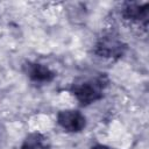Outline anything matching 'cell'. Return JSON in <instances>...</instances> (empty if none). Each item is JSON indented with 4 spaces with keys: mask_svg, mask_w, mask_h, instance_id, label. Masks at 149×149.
<instances>
[{
    "mask_svg": "<svg viewBox=\"0 0 149 149\" xmlns=\"http://www.w3.org/2000/svg\"><path fill=\"white\" fill-rule=\"evenodd\" d=\"M22 71L26 77L35 84L45 85L54 81V79L57 77V73L48 65L34 61H26L22 64Z\"/></svg>",
    "mask_w": 149,
    "mask_h": 149,
    "instance_id": "4",
    "label": "cell"
},
{
    "mask_svg": "<svg viewBox=\"0 0 149 149\" xmlns=\"http://www.w3.org/2000/svg\"><path fill=\"white\" fill-rule=\"evenodd\" d=\"M108 83V77L105 73H100L94 77L84 78L72 83L69 87V92L74 97L80 106L86 107L104 98Z\"/></svg>",
    "mask_w": 149,
    "mask_h": 149,
    "instance_id": "1",
    "label": "cell"
},
{
    "mask_svg": "<svg viewBox=\"0 0 149 149\" xmlns=\"http://www.w3.org/2000/svg\"><path fill=\"white\" fill-rule=\"evenodd\" d=\"M121 16L126 21L142 23L147 26L149 17V3L126 2L121 7Z\"/></svg>",
    "mask_w": 149,
    "mask_h": 149,
    "instance_id": "5",
    "label": "cell"
},
{
    "mask_svg": "<svg viewBox=\"0 0 149 149\" xmlns=\"http://www.w3.org/2000/svg\"><path fill=\"white\" fill-rule=\"evenodd\" d=\"M20 149H50V142L44 134L33 132L23 139Z\"/></svg>",
    "mask_w": 149,
    "mask_h": 149,
    "instance_id": "6",
    "label": "cell"
},
{
    "mask_svg": "<svg viewBox=\"0 0 149 149\" xmlns=\"http://www.w3.org/2000/svg\"><path fill=\"white\" fill-rule=\"evenodd\" d=\"M57 125L66 133L77 134L81 133L87 126L86 116L78 109L68 108L62 109L56 115Z\"/></svg>",
    "mask_w": 149,
    "mask_h": 149,
    "instance_id": "3",
    "label": "cell"
},
{
    "mask_svg": "<svg viewBox=\"0 0 149 149\" xmlns=\"http://www.w3.org/2000/svg\"><path fill=\"white\" fill-rule=\"evenodd\" d=\"M90 149H113V148H111V147H108V146H106V144H100V143H98V144L92 146Z\"/></svg>",
    "mask_w": 149,
    "mask_h": 149,
    "instance_id": "7",
    "label": "cell"
},
{
    "mask_svg": "<svg viewBox=\"0 0 149 149\" xmlns=\"http://www.w3.org/2000/svg\"><path fill=\"white\" fill-rule=\"evenodd\" d=\"M128 45L114 33H105L99 36L93 45V54L105 59H119L127 52Z\"/></svg>",
    "mask_w": 149,
    "mask_h": 149,
    "instance_id": "2",
    "label": "cell"
}]
</instances>
